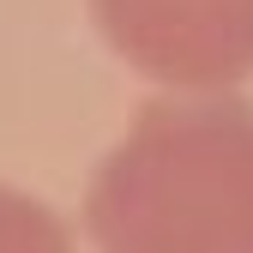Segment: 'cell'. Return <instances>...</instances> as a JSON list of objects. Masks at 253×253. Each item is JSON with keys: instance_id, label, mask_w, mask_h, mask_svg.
Listing matches in <instances>:
<instances>
[{"instance_id": "cell-1", "label": "cell", "mask_w": 253, "mask_h": 253, "mask_svg": "<svg viewBox=\"0 0 253 253\" xmlns=\"http://www.w3.org/2000/svg\"><path fill=\"white\" fill-rule=\"evenodd\" d=\"M90 253H253V103L163 90L84 187Z\"/></svg>"}, {"instance_id": "cell-2", "label": "cell", "mask_w": 253, "mask_h": 253, "mask_svg": "<svg viewBox=\"0 0 253 253\" xmlns=\"http://www.w3.org/2000/svg\"><path fill=\"white\" fill-rule=\"evenodd\" d=\"M103 42L163 90H235L253 79V0H90Z\"/></svg>"}, {"instance_id": "cell-3", "label": "cell", "mask_w": 253, "mask_h": 253, "mask_svg": "<svg viewBox=\"0 0 253 253\" xmlns=\"http://www.w3.org/2000/svg\"><path fill=\"white\" fill-rule=\"evenodd\" d=\"M0 253H73V235L48 199L0 181Z\"/></svg>"}]
</instances>
